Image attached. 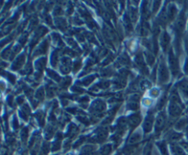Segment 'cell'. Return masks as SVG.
Returning <instances> with one entry per match:
<instances>
[{"mask_svg": "<svg viewBox=\"0 0 188 155\" xmlns=\"http://www.w3.org/2000/svg\"><path fill=\"white\" fill-rule=\"evenodd\" d=\"M54 134V127L53 126H48V128L45 130V137L47 139H50Z\"/></svg>", "mask_w": 188, "mask_h": 155, "instance_id": "41", "label": "cell"}, {"mask_svg": "<svg viewBox=\"0 0 188 155\" xmlns=\"http://www.w3.org/2000/svg\"><path fill=\"white\" fill-rule=\"evenodd\" d=\"M44 97H45V89H44V87H40V88L36 91L35 98L37 99V101L42 102V101L44 100Z\"/></svg>", "mask_w": 188, "mask_h": 155, "instance_id": "28", "label": "cell"}, {"mask_svg": "<svg viewBox=\"0 0 188 155\" xmlns=\"http://www.w3.org/2000/svg\"><path fill=\"white\" fill-rule=\"evenodd\" d=\"M49 45H50V42H49V40L45 39L43 41H42L40 43V45L38 46V48L35 50V55H41V54H45L47 52H48V49H49Z\"/></svg>", "mask_w": 188, "mask_h": 155, "instance_id": "13", "label": "cell"}, {"mask_svg": "<svg viewBox=\"0 0 188 155\" xmlns=\"http://www.w3.org/2000/svg\"><path fill=\"white\" fill-rule=\"evenodd\" d=\"M53 14L54 16H56L57 18H60L63 14V10L61 7H56L54 11H53Z\"/></svg>", "mask_w": 188, "mask_h": 155, "instance_id": "46", "label": "cell"}, {"mask_svg": "<svg viewBox=\"0 0 188 155\" xmlns=\"http://www.w3.org/2000/svg\"><path fill=\"white\" fill-rule=\"evenodd\" d=\"M144 59H145L146 63H148L150 66H152L155 63V57L153 53H151L150 52H146L144 53Z\"/></svg>", "mask_w": 188, "mask_h": 155, "instance_id": "22", "label": "cell"}, {"mask_svg": "<svg viewBox=\"0 0 188 155\" xmlns=\"http://www.w3.org/2000/svg\"><path fill=\"white\" fill-rule=\"evenodd\" d=\"M81 66H82V62H81V60L75 61V62L73 63V71H74V73H76V72L81 68Z\"/></svg>", "mask_w": 188, "mask_h": 155, "instance_id": "45", "label": "cell"}, {"mask_svg": "<svg viewBox=\"0 0 188 155\" xmlns=\"http://www.w3.org/2000/svg\"><path fill=\"white\" fill-rule=\"evenodd\" d=\"M44 20H45V22H46V23H48L49 25L52 26V19H51V17H50V16L46 15V16L44 17Z\"/></svg>", "mask_w": 188, "mask_h": 155, "instance_id": "57", "label": "cell"}, {"mask_svg": "<svg viewBox=\"0 0 188 155\" xmlns=\"http://www.w3.org/2000/svg\"><path fill=\"white\" fill-rule=\"evenodd\" d=\"M170 41H171L170 35H169L166 31H163V32L161 34L160 44H161V47L162 48V50H163L164 52H167V51H168V48H169V45H170Z\"/></svg>", "mask_w": 188, "mask_h": 155, "instance_id": "12", "label": "cell"}, {"mask_svg": "<svg viewBox=\"0 0 188 155\" xmlns=\"http://www.w3.org/2000/svg\"><path fill=\"white\" fill-rule=\"evenodd\" d=\"M138 17H139V12H138V9L136 8H133V7H130L129 9H128V18L129 20H131V22L135 23L138 20Z\"/></svg>", "mask_w": 188, "mask_h": 155, "instance_id": "20", "label": "cell"}, {"mask_svg": "<svg viewBox=\"0 0 188 155\" xmlns=\"http://www.w3.org/2000/svg\"><path fill=\"white\" fill-rule=\"evenodd\" d=\"M150 86H151V83H150L149 80H147V79H142V80H140V82L139 83V89L142 90V91H145V90L149 89Z\"/></svg>", "mask_w": 188, "mask_h": 155, "instance_id": "31", "label": "cell"}, {"mask_svg": "<svg viewBox=\"0 0 188 155\" xmlns=\"http://www.w3.org/2000/svg\"><path fill=\"white\" fill-rule=\"evenodd\" d=\"M74 23L75 24V25H82L83 24V21L80 20V18L78 17V16H75L74 18Z\"/></svg>", "mask_w": 188, "mask_h": 155, "instance_id": "55", "label": "cell"}, {"mask_svg": "<svg viewBox=\"0 0 188 155\" xmlns=\"http://www.w3.org/2000/svg\"><path fill=\"white\" fill-rule=\"evenodd\" d=\"M59 63H60V61H59V52L54 51L51 54V64H52V67H56Z\"/></svg>", "mask_w": 188, "mask_h": 155, "instance_id": "25", "label": "cell"}, {"mask_svg": "<svg viewBox=\"0 0 188 155\" xmlns=\"http://www.w3.org/2000/svg\"><path fill=\"white\" fill-rule=\"evenodd\" d=\"M71 83H72V79H71V77H69V76H65L64 78H63V79L60 81L59 84H60L61 88L63 89V90H65V89H67V88L70 86Z\"/></svg>", "mask_w": 188, "mask_h": 155, "instance_id": "26", "label": "cell"}, {"mask_svg": "<svg viewBox=\"0 0 188 155\" xmlns=\"http://www.w3.org/2000/svg\"><path fill=\"white\" fill-rule=\"evenodd\" d=\"M160 94H161V92H160V90H159L158 88H152V89L150 90V95L152 97H157V96H160Z\"/></svg>", "mask_w": 188, "mask_h": 155, "instance_id": "50", "label": "cell"}, {"mask_svg": "<svg viewBox=\"0 0 188 155\" xmlns=\"http://www.w3.org/2000/svg\"><path fill=\"white\" fill-rule=\"evenodd\" d=\"M118 63L121 66H128V65H130V59H129V57L128 56L127 53H122L118 57Z\"/></svg>", "mask_w": 188, "mask_h": 155, "instance_id": "19", "label": "cell"}, {"mask_svg": "<svg viewBox=\"0 0 188 155\" xmlns=\"http://www.w3.org/2000/svg\"><path fill=\"white\" fill-rule=\"evenodd\" d=\"M96 85H97V87H98L99 90H101V89L105 90V89H107V88L110 86V82H109V81H107V80H104V81L99 82Z\"/></svg>", "mask_w": 188, "mask_h": 155, "instance_id": "42", "label": "cell"}, {"mask_svg": "<svg viewBox=\"0 0 188 155\" xmlns=\"http://www.w3.org/2000/svg\"><path fill=\"white\" fill-rule=\"evenodd\" d=\"M72 90H73L74 92H75V93H83V92H84V91H83V89H82L81 87H79V86H77V85H75V86H74Z\"/></svg>", "mask_w": 188, "mask_h": 155, "instance_id": "58", "label": "cell"}, {"mask_svg": "<svg viewBox=\"0 0 188 155\" xmlns=\"http://www.w3.org/2000/svg\"><path fill=\"white\" fill-rule=\"evenodd\" d=\"M62 135L61 133H59V135L57 136L56 139L54 140V142L52 143V151H55L57 150H60L61 148V144H62Z\"/></svg>", "mask_w": 188, "mask_h": 155, "instance_id": "30", "label": "cell"}, {"mask_svg": "<svg viewBox=\"0 0 188 155\" xmlns=\"http://www.w3.org/2000/svg\"><path fill=\"white\" fill-rule=\"evenodd\" d=\"M166 101H167V96H166V95H163V96L161 97V100H160L159 103H158L157 109H161V108L164 106V105L166 104Z\"/></svg>", "mask_w": 188, "mask_h": 155, "instance_id": "43", "label": "cell"}, {"mask_svg": "<svg viewBox=\"0 0 188 155\" xmlns=\"http://www.w3.org/2000/svg\"><path fill=\"white\" fill-rule=\"evenodd\" d=\"M150 33V26L148 22H142L139 27L138 28V34L139 36L142 37H146L148 36V34Z\"/></svg>", "mask_w": 188, "mask_h": 155, "instance_id": "15", "label": "cell"}, {"mask_svg": "<svg viewBox=\"0 0 188 155\" xmlns=\"http://www.w3.org/2000/svg\"><path fill=\"white\" fill-rule=\"evenodd\" d=\"M158 76H159L160 84H166V83H168V81L170 79V73H169L168 66L166 65V63L163 61L161 62V63L159 65Z\"/></svg>", "mask_w": 188, "mask_h": 155, "instance_id": "2", "label": "cell"}, {"mask_svg": "<svg viewBox=\"0 0 188 155\" xmlns=\"http://www.w3.org/2000/svg\"><path fill=\"white\" fill-rule=\"evenodd\" d=\"M134 63H135V65L137 66V68H138L143 74H145V75H148V74H149V69L147 68L144 56H143L140 52H139V53H137V55L135 56Z\"/></svg>", "mask_w": 188, "mask_h": 155, "instance_id": "5", "label": "cell"}, {"mask_svg": "<svg viewBox=\"0 0 188 155\" xmlns=\"http://www.w3.org/2000/svg\"><path fill=\"white\" fill-rule=\"evenodd\" d=\"M55 23L58 27V29L62 30V31H65L67 28V22L65 20V19L60 17V18H56L55 20Z\"/></svg>", "mask_w": 188, "mask_h": 155, "instance_id": "23", "label": "cell"}, {"mask_svg": "<svg viewBox=\"0 0 188 155\" xmlns=\"http://www.w3.org/2000/svg\"><path fill=\"white\" fill-rule=\"evenodd\" d=\"M177 89L184 98H188V79L183 78L179 81L177 84Z\"/></svg>", "mask_w": 188, "mask_h": 155, "instance_id": "9", "label": "cell"}, {"mask_svg": "<svg viewBox=\"0 0 188 155\" xmlns=\"http://www.w3.org/2000/svg\"><path fill=\"white\" fill-rule=\"evenodd\" d=\"M78 130H79V128H78V127H77L76 125L71 124V125L68 127V130H67V132H66V136H68V137H73L74 134H76V133L78 132Z\"/></svg>", "mask_w": 188, "mask_h": 155, "instance_id": "33", "label": "cell"}, {"mask_svg": "<svg viewBox=\"0 0 188 155\" xmlns=\"http://www.w3.org/2000/svg\"><path fill=\"white\" fill-rule=\"evenodd\" d=\"M73 68V63L69 57H63L60 61V71L63 74H68Z\"/></svg>", "mask_w": 188, "mask_h": 155, "instance_id": "6", "label": "cell"}, {"mask_svg": "<svg viewBox=\"0 0 188 155\" xmlns=\"http://www.w3.org/2000/svg\"><path fill=\"white\" fill-rule=\"evenodd\" d=\"M160 7H161V2H159V1H155V2H153V5H152V11H153V12H156V11L159 9Z\"/></svg>", "mask_w": 188, "mask_h": 155, "instance_id": "53", "label": "cell"}, {"mask_svg": "<svg viewBox=\"0 0 188 155\" xmlns=\"http://www.w3.org/2000/svg\"><path fill=\"white\" fill-rule=\"evenodd\" d=\"M52 40L53 41V42L58 45V46H63V41L61 38V36L58 33H52Z\"/></svg>", "mask_w": 188, "mask_h": 155, "instance_id": "36", "label": "cell"}, {"mask_svg": "<svg viewBox=\"0 0 188 155\" xmlns=\"http://www.w3.org/2000/svg\"><path fill=\"white\" fill-rule=\"evenodd\" d=\"M67 112H69V113H71V114H76L77 109H76L75 107H70V108L67 109Z\"/></svg>", "mask_w": 188, "mask_h": 155, "instance_id": "60", "label": "cell"}, {"mask_svg": "<svg viewBox=\"0 0 188 155\" xmlns=\"http://www.w3.org/2000/svg\"><path fill=\"white\" fill-rule=\"evenodd\" d=\"M166 123H167L166 114L164 112H161L155 119V131L156 132L161 131L164 128Z\"/></svg>", "mask_w": 188, "mask_h": 155, "instance_id": "7", "label": "cell"}, {"mask_svg": "<svg viewBox=\"0 0 188 155\" xmlns=\"http://www.w3.org/2000/svg\"><path fill=\"white\" fill-rule=\"evenodd\" d=\"M78 120L81 122V123H83V124H85V125H89V119L85 117V116H79L78 117Z\"/></svg>", "mask_w": 188, "mask_h": 155, "instance_id": "51", "label": "cell"}, {"mask_svg": "<svg viewBox=\"0 0 188 155\" xmlns=\"http://www.w3.org/2000/svg\"><path fill=\"white\" fill-rule=\"evenodd\" d=\"M168 62H169V67L172 71V74H173L174 77L178 76V74H180V68H179V62L176 58V56L174 55V53L172 52V51L171 50L169 52V58H168Z\"/></svg>", "mask_w": 188, "mask_h": 155, "instance_id": "3", "label": "cell"}, {"mask_svg": "<svg viewBox=\"0 0 188 155\" xmlns=\"http://www.w3.org/2000/svg\"><path fill=\"white\" fill-rule=\"evenodd\" d=\"M181 138H182V134L177 133L175 131H170L169 133H167V139L170 141H176Z\"/></svg>", "mask_w": 188, "mask_h": 155, "instance_id": "29", "label": "cell"}, {"mask_svg": "<svg viewBox=\"0 0 188 155\" xmlns=\"http://www.w3.org/2000/svg\"><path fill=\"white\" fill-rule=\"evenodd\" d=\"M106 109H107V105L105 101H103L102 99H96L91 105L90 112L93 115V118L97 119L103 116Z\"/></svg>", "mask_w": 188, "mask_h": 155, "instance_id": "1", "label": "cell"}, {"mask_svg": "<svg viewBox=\"0 0 188 155\" xmlns=\"http://www.w3.org/2000/svg\"><path fill=\"white\" fill-rule=\"evenodd\" d=\"M184 45H185V50L188 53V32L186 33L185 38H184Z\"/></svg>", "mask_w": 188, "mask_h": 155, "instance_id": "59", "label": "cell"}, {"mask_svg": "<svg viewBox=\"0 0 188 155\" xmlns=\"http://www.w3.org/2000/svg\"><path fill=\"white\" fill-rule=\"evenodd\" d=\"M46 92H47V96L51 98L53 97L55 95V88L53 87L52 84H48L46 86Z\"/></svg>", "mask_w": 188, "mask_h": 155, "instance_id": "39", "label": "cell"}, {"mask_svg": "<svg viewBox=\"0 0 188 155\" xmlns=\"http://www.w3.org/2000/svg\"><path fill=\"white\" fill-rule=\"evenodd\" d=\"M139 96L138 94H134L132 96H130V97L128 100V110H132V111H136L139 108Z\"/></svg>", "mask_w": 188, "mask_h": 155, "instance_id": "10", "label": "cell"}, {"mask_svg": "<svg viewBox=\"0 0 188 155\" xmlns=\"http://www.w3.org/2000/svg\"><path fill=\"white\" fill-rule=\"evenodd\" d=\"M88 101H89V97H88V96H84V97H81V98L79 99V102H80L81 106H84V107H87V103H88Z\"/></svg>", "mask_w": 188, "mask_h": 155, "instance_id": "47", "label": "cell"}, {"mask_svg": "<svg viewBox=\"0 0 188 155\" xmlns=\"http://www.w3.org/2000/svg\"><path fill=\"white\" fill-rule=\"evenodd\" d=\"M123 23H124L123 25H124V28H125L126 31H127L128 33L131 32L132 30H133V28H132V22H131V20H129L128 16H125V17L123 18Z\"/></svg>", "mask_w": 188, "mask_h": 155, "instance_id": "24", "label": "cell"}, {"mask_svg": "<svg viewBox=\"0 0 188 155\" xmlns=\"http://www.w3.org/2000/svg\"><path fill=\"white\" fill-rule=\"evenodd\" d=\"M141 137H142L141 133L139 131H136L133 134H131V136H130V138L128 139V143L131 144V145H134L135 143H138V142L140 141Z\"/></svg>", "mask_w": 188, "mask_h": 155, "instance_id": "21", "label": "cell"}, {"mask_svg": "<svg viewBox=\"0 0 188 155\" xmlns=\"http://www.w3.org/2000/svg\"><path fill=\"white\" fill-rule=\"evenodd\" d=\"M51 150V146L48 142H45L42 146V152L43 154H47L49 152V150Z\"/></svg>", "mask_w": 188, "mask_h": 155, "instance_id": "49", "label": "cell"}, {"mask_svg": "<svg viewBox=\"0 0 188 155\" xmlns=\"http://www.w3.org/2000/svg\"><path fill=\"white\" fill-rule=\"evenodd\" d=\"M171 150H172L173 155H185L183 149L180 146L176 145V144H172L171 145Z\"/></svg>", "mask_w": 188, "mask_h": 155, "instance_id": "34", "label": "cell"}, {"mask_svg": "<svg viewBox=\"0 0 188 155\" xmlns=\"http://www.w3.org/2000/svg\"><path fill=\"white\" fill-rule=\"evenodd\" d=\"M187 123H188L187 118H186V117H183V118H180V119L177 120V122L174 124V127H175L176 129H179V130H180V129L184 128L186 127Z\"/></svg>", "mask_w": 188, "mask_h": 155, "instance_id": "27", "label": "cell"}, {"mask_svg": "<svg viewBox=\"0 0 188 155\" xmlns=\"http://www.w3.org/2000/svg\"><path fill=\"white\" fill-rule=\"evenodd\" d=\"M47 74H48V75L52 78V79H53L54 81H56V82H58V83H60V81L62 80V78L60 77V75L55 72V71H53V70H47Z\"/></svg>", "mask_w": 188, "mask_h": 155, "instance_id": "37", "label": "cell"}, {"mask_svg": "<svg viewBox=\"0 0 188 155\" xmlns=\"http://www.w3.org/2000/svg\"><path fill=\"white\" fill-rule=\"evenodd\" d=\"M141 16H142L143 20H147L148 17L150 16V9H149L147 2H144L142 4V7H141Z\"/></svg>", "mask_w": 188, "mask_h": 155, "instance_id": "32", "label": "cell"}, {"mask_svg": "<svg viewBox=\"0 0 188 155\" xmlns=\"http://www.w3.org/2000/svg\"><path fill=\"white\" fill-rule=\"evenodd\" d=\"M96 146L94 145H86L82 148L80 155H96Z\"/></svg>", "mask_w": 188, "mask_h": 155, "instance_id": "16", "label": "cell"}, {"mask_svg": "<svg viewBox=\"0 0 188 155\" xmlns=\"http://www.w3.org/2000/svg\"><path fill=\"white\" fill-rule=\"evenodd\" d=\"M153 122H154V116L150 113L148 114V116L145 117L144 121H143V124H142V128H143V131L148 134L151 131L152 129V127H153Z\"/></svg>", "mask_w": 188, "mask_h": 155, "instance_id": "8", "label": "cell"}, {"mask_svg": "<svg viewBox=\"0 0 188 155\" xmlns=\"http://www.w3.org/2000/svg\"><path fill=\"white\" fill-rule=\"evenodd\" d=\"M67 42H68V44H69L72 48L77 49V44L75 43V41H74L72 38H68V39H67Z\"/></svg>", "mask_w": 188, "mask_h": 155, "instance_id": "52", "label": "cell"}, {"mask_svg": "<svg viewBox=\"0 0 188 155\" xmlns=\"http://www.w3.org/2000/svg\"><path fill=\"white\" fill-rule=\"evenodd\" d=\"M157 145H158V148H159V150H160V151H161V153L162 155H168L167 146H166V144H165L164 141L158 142Z\"/></svg>", "mask_w": 188, "mask_h": 155, "instance_id": "38", "label": "cell"}, {"mask_svg": "<svg viewBox=\"0 0 188 155\" xmlns=\"http://www.w3.org/2000/svg\"><path fill=\"white\" fill-rule=\"evenodd\" d=\"M166 14H167V18H168V21H172L175 19L176 14H177V9L174 5H169L168 8L166 9Z\"/></svg>", "mask_w": 188, "mask_h": 155, "instance_id": "14", "label": "cell"}, {"mask_svg": "<svg viewBox=\"0 0 188 155\" xmlns=\"http://www.w3.org/2000/svg\"><path fill=\"white\" fill-rule=\"evenodd\" d=\"M142 104L146 106H151L152 105V100L151 99H150V98H144L143 100H142Z\"/></svg>", "mask_w": 188, "mask_h": 155, "instance_id": "54", "label": "cell"}, {"mask_svg": "<svg viewBox=\"0 0 188 155\" xmlns=\"http://www.w3.org/2000/svg\"><path fill=\"white\" fill-rule=\"evenodd\" d=\"M36 118H37L40 126L43 127L44 126V121H45V114H44V112L42 111V110L38 111L36 113Z\"/></svg>", "mask_w": 188, "mask_h": 155, "instance_id": "35", "label": "cell"}, {"mask_svg": "<svg viewBox=\"0 0 188 155\" xmlns=\"http://www.w3.org/2000/svg\"><path fill=\"white\" fill-rule=\"evenodd\" d=\"M128 126H129V128L131 129L135 128L141 121V116L139 113H134L132 115H130L128 118Z\"/></svg>", "mask_w": 188, "mask_h": 155, "instance_id": "11", "label": "cell"}, {"mask_svg": "<svg viewBox=\"0 0 188 155\" xmlns=\"http://www.w3.org/2000/svg\"><path fill=\"white\" fill-rule=\"evenodd\" d=\"M85 36H86V38H87V40L90 41V42H92V43H96V37L92 34V33H88V32H85Z\"/></svg>", "mask_w": 188, "mask_h": 155, "instance_id": "48", "label": "cell"}, {"mask_svg": "<svg viewBox=\"0 0 188 155\" xmlns=\"http://www.w3.org/2000/svg\"><path fill=\"white\" fill-rule=\"evenodd\" d=\"M96 78V74H90V75H87L86 77H84L82 80L78 81V85H84V86H88L89 85H91Z\"/></svg>", "mask_w": 188, "mask_h": 155, "instance_id": "17", "label": "cell"}, {"mask_svg": "<svg viewBox=\"0 0 188 155\" xmlns=\"http://www.w3.org/2000/svg\"><path fill=\"white\" fill-rule=\"evenodd\" d=\"M46 61H47L46 58L42 57V58H40L39 60H37L35 62V68L39 72V74H42L43 70L45 69V67H46Z\"/></svg>", "mask_w": 188, "mask_h": 155, "instance_id": "18", "label": "cell"}, {"mask_svg": "<svg viewBox=\"0 0 188 155\" xmlns=\"http://www.w3.org/2000/svg\"><path fill=\"white\" fill-rule=\"evenodd\" d=\"M108 134V128L107 127H100L96 129L95 135L90 139L91 142H103L107 138Z\"/></svg>", "mask_w": 188, "mask_h": 155, "instance_id": "4", "label": "cell"}, {"mask_svg": "<svg viewBox=\"0 0 188 155\" xmlns=\"http://www.w3.org/2000/svg\"><path fill=\"white\" fill-rule=\"evenodd\" d=\"M115 74V71L112 67H108V68H104L101 71V75L102 76H112Z\"/></svg>", "mask_w": 188, "mask_h": 155, "instance_id": "40", "label": "cell"}, {"mask_svg": "<svg viewBox=\"0 0 188 155\" xmlns=\"http://www.w3.org/2000/svg\"><path fill=\"white\" fill-rule=\"evenodd\" d=\"M84 140H85V137H82V138H81L80 139H78V140H77V141H76V142H75V143L74 144V148L78 147L79 145H81V144H82V143L84 142Z\"/></svg>", "mask_w": 188, "mask_h": 155, "instance_id": "56", "label": "cell"}, {"mask_svg": "<svg viewBox=\"0 0 188 155\" xmlns=\"http://www.w3.org/2000/svg\"><path fill=\"white\" fill-rule=\"evenodd\" d=\"M184 71H185L186 74H188V59L186 60L185 64H184Z\"/></svg>", "mask_w": 188, "mask_h": 155, "instance_id": "61", "label": "cell"}, {"mask_svg": "<svg viewBox=\"0 0 188 155\" xmlns=\"http://www.w3.org/2000/svg\"><path fill=\"white\" fill-rule=\"evenodd\" d=\"M114 58H115V55L114 54H112V53H109V55H107V57L104 60V62L101 63L103 66H106V65H107L108 63H110L113 60H114Z\"/></svg>", "mask_w": 188, "mask_h": 155, "instance_id": "44", "label": "cell"}]
</instances>
